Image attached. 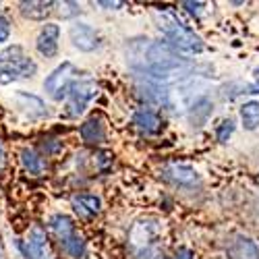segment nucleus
Masks as SVG:
<instances>
[{"label": "nucleus", "mask_w": 259, "mask_h": 259, "mask_svg": "<svg viewBox=\"0 0 259 259\" xmlns=\"http://www.w3.org/2000/svg\"><path fill=\"white\" fill-rule=\"evenodd\" d=\"M3 162H5V149H3V145H0V166H3Z\"/></svg>", "instance_id": "27"}, {"label": "nucleus", "mask_w": 259, "mask_h": 259, "mask_svg": "<svg viewBox=\"0 0 259 259\" xmlns=\"http://www.w3.org/2000/svg\"><path fill=\"white\" fill-rule=\"evenodd\" d=\"M54 7H56V3H52V0H25V3H19L21 15L27 19H33V21L46 19Z\"/></svg>", "instance_id": "13"}, {"label": "nucleus", "mask_w": 259, "mask_h": 259, "mask_svg": "<svg viewBox=\"0 0 259 259\" xmlns=\"http://www.w3.org/2000/svg\"><path fill=\"white\" fill-rule=\"evenodd\" d=\"M58 7H60L58 15H60L62 19H71V17H75V15L81 13V7H79L77 3H60Z\"/></svg>", "instance_id": "23"}, {"label": "nucleus", "mask_w": 259, "mask_h": 259, "mask_svg": "<svg viewBox=\"0 0 259 259\" xmlns=\"http://www.w3.org/2000/svg\"><path fill=\"white\" fill-rule=\"evenodd\" d=\"M73 205L77 211L85 213V215H96L102 209V199L98 195H90V193H83L73 199Z\"/></svg>", "instance_id": "17"}, {"label": "nucleus", "mask_w": 259, "mask_h": 259, "mask_svg": "<svg viewBox=\"0 0 259 259\" xmlns=\"http://www.w3.org/2000/svg\"><path fill=\"white\" fill-rule=\"evenodd\" d=\"M11 35V25H9V21L0 15V41H7Z\"/></svg>", "instance_id": "25"}, {"label": "nucleus", "mask_w": 259, "mask_h": 259, "mask_svg": "<svg viewBox=\"0 0 259 259\" xmlns=\"http://www.w3.org/2000/svg\"><path fill=\"white\" fill-rule=\"evenodd\" d=\"M60 247H62L64 253H67L69 257H73V259H79V257L85 255V241H83V236H79L77 232L71 234L69 239H64L60 243Z\"/></svg>", "instance_id": "20"}, {"label": "nucleus", "mask_w": 259, "mask_h": 259, "mask_svg": "<svg viewBox=\"0 0 259 259\" xmlns=\"http://www.w3.org/2000/svg\"><path fill=\"white\" fill-rule=\"evenodd\" d=\"M160 259H179V257H160Z\"/></svg>", "instance_id": "29"}, {"label": "nucleus", "mask_w": 259, "mask_h": 259, "mask_svg": "<svg viewBox=\"0 0 259 259\" xmlns=\"http://www.w3.org/2000/svg\"><path fill=\"white\" fill-rule=\"evenodd\" d=\"M100 7H106V9H120L122 3H98Z\"/></svg>", "instance_id": "26"}, {"label": "nucleus", "mask_w": 259, "mask_h": 259, "mask_svg": "<svg viewBox=\"0 0 259 259\" xmlns=\"http://www.w3.org/2000/svg\"><path fill=\"white\" fill-rule=\"evenodd\" d=\"M241 120H243V126L247 131H255L259 126V102L257 100L245 102L241 106Z\"/></svg>", "instance_id": "19"}, {"label": "nucleus", "mask_w": 259, "mask_h": 259, "mask_svg": "<svg viewBox=\"0 0 259 259\" xmlns=\"http://www.w3.org/2000/svg\"><path fill=\"white\" fill-rule=\"evenodd\" d=\"M133 124L145 135H158L164 126L160 114L156 110H152V108H141V110H137L133 114Z\"/></svg>", "instance_id": "10"}, {"label": "nucleus", "mask_w": 259, "mask_h": 259, "mask_svg": "<svg viewBox=\"0 0 259 259\" xmlns=\"http://www.w3.org/2000/svg\"><path fill=\"white\" fill-rule=\"evenodd\" d=\"M79 135H81V139L85 143L100 145V143L106 141V124H104V120L100 116H92V118H88L81 124Z\"/></svg>", "instance_id": "11"}, {"label": "nucleus", "mask_w": 259, "mask_h": 259, "mask_svg": "<svg viewBox=\"0 0 259 259\" xmlns=\"http://www.w3.org/2000/svg\"><path fill=\"white\" fill-rule=\"evenodd\" d=\"M158 29L162 31L166 44L172 46L177 52H187V54H201L205 50V44L203 39L193 31L189 29L187 25H183L181 21H177L175 17H162L158 21Z\"/></svg>", "instance_id": "2"}, {"label": "nucleus", "mask_w": 259, "mask_h": 259, "mask_svg": "<svg viewBox=\"0 0 259 259\" xmlns=\"http://www.w3.org/2000/svg\"><path fill=\"white\" fill-rule=\"evenodd\" d=\"M230 259H259V247L247 239V236H236L228 247Z\"/></svg>", "instance_id": "14"}, {"label": "nucleus", "mask_w": 259, "mask_h": 259, "mask_svg": "<svg viewBox=\"0 0 259 259\" xmlns=\"http://www.w3.org/2000/svg\"><path fill=\"white\" fill-rule=\"evenodd\" d=\"M50 228H52V232L56 234V239L62 243L64 239H69L71 234H75V224H73V220L69 218V215H64V213H58V215H54V218L50 220Z\"/></svg>", "instance_id": "18"}, {"label": "nucleus", "mask_w": 259, "mask_h": 259, "mask_svg": "<svg viewBox=\"0 0 259 259\" xmlns=\"http://www.w3.org/2000/svg\"><path fill=\"white\" fill-rule=\"evenodd\" d=\"M162 179L177 185V187H185V189H193L201 183V177L195 168L185 166V164H168L162 168Z\"/></svg>", "instance_id": "6"}, {"label": "nucleus", "mask_w": 259, "mask_h": 259, "mask_svg": "<svg viewBox=\"0 0 259 259\" xmlns=\"http://www.w3.org/2000/svg\"><path fill=\"white\" fill-rule=\"evenodd\" d=\"M253 75H255V79L259 81V67H255V71H253Z\"/></svg>", "instance_id": "28"}, {"label": "nucleus", "mask_w": 259, "mask_h": 259, "mask_svg": "<svg viewBox=\"0 0 259 259\" xmlns=\"http://www.w3.org/2000/svg\"><path fill=\"white\" fill-rule=\"evenodd\" d=\"M21 162H23V166H25V170L29 172V175H41L44 172V160H41L33 149H23L21 152Z\"/></svg>", "instance_id": "21"}, {"label": "nucleus", "mask_w": 259, "mask_h": 259, "mask_svg": "<svg viewBox=\"0 0 259 259\" xmlns=\"http://www.w3.org/2000/svg\"><path fill=\"white\" fill-rule=\"evenodd\" d=\"M0 62H3V69H0V83H5V85L15 81V79H29L37 71L35 62L21 52L19 46L9 48L3 56H0Z\"/></svg>", "instance_id": "3"}, {"label": "nucleus", "mask_w": 259, "mask_h": 259, "mask_svg": "<svg viewBox=\"0 0 259 259\" xmlns=\"http://www.w3.org/2000/svg\"><path fill=\"white\" fill-rule=\"evenodd\" d=\"M44 245H46V234L41 228H33L27 241H21L19 249L25 259H41L44 257Z\"/></svg>", "instance_id": "12"}, {"label": "nucleus", "mask_w": 259, "mask_h": 259, "mask_svg": "<svg viewBox=\"0 0 259 259\" xmlns=\"http://www.w3.org/2000/svg\"><path fill=\"white\" fill-rule=\"evenodd\" d=\"M100 88L96 81H75L71 83V88L67 92L69 102H67V114L69 116H79L83 114L85 106H88L90 100H94L98 96Z\"/></svg>", "instance_id": "5"}, {"label": "nucleus", "mask_w": 259, "mask_h": 259, "mask_svg": "<svg viewBox=\"0 0 259 259\" xmlns=\"http://www.w3.org/2000/svg\"><path fill=\"white\" fill-rule=\"evenodd\" d=\"M58 37H60V27L54 25V23H46L44 27H41L37 39H35L37 52L41 56H46V58L56 56V52H58Z\"/></svg>", "instance_id": "8"}, {"label": "nucleus", "mask_w": 259, "mask_h": 259, "mask_svg": "<svg viewBox=\"0 0 259 259\" xmlns=\"http://www.w3.org/2000/svg\"><path fill=\"white\" fill-rule=\"evenodd\" d=\"M128 64L145 79L160 85L181 81L195 73V62L181 56L166 41L131 39V50H126Z\"/></svg>", "instance_id": "1"}, {"label": "nucleus", "mask_w": 259, "mask_h": 259, "mask_svg": "<svg viewBox=\"0 0 259 259\" xmlns=\"http://www.w3.org/2000/svg\"><path fill=\"white\" fill-rule=\"evenodd\" d=\"M17 102H19V108H23L29 116H44V114H48L44 102H41L39 98H35V96H29L25 92H19L17 94Z\"/></svg>", "instance_id": "16"}, {"label": "nucleus", "mask_w": 259, "mask_h": 259, "mask_svg": "<svg viewBox=\"0 0 259 259\" xmlns=\"http://www.w3.org/2000/svg\"><path fill=\"white\" fill-rule=\"evenodd\" d=\"M211 110H213V104H211L207 98H199V100L193 102V106H191L189 120L193 122V126H201V124H205V120L209 118Z\"/></svg>", "instance_id": "15"}, {"label": "nucleus", "mask_w": 259, "mask_h": 259, "mask_svg": "<svg viewBox=\"0 0 259 259\" xmlns=\"http://www.w3.org/2000/svg\"><path fill=\"white\" fill-rule=\"evenodd\" d=\"M203 7H205L203 3H183V9L191 15H195V17H199L203 13Z\"/></svg>", "instance_id": "24"}, {"label": "nucleus", "mask_w": 259, "mask_h": 259, "mask_svg": "<svg viewBox=\"0 0 259 259\" xmlns=\"http://www.w3.org/2000/svg\"><path fill=\"white\" fill-rule=\"evenodd\" d=\"M232 133H234V120L232 118H226V120H222L218 124V128H215V139H218L220 143H226Z\"/></svg>", "instance_id": "22"}, {"label": "nucleus", "mask_w": 259, "mask_h": 259, "mask_svg": "<svg viewBox=\"0 0 259 259\" xmlns=\"http://www.w3.org/2000/svg\"><path fill=\"white\" fill-rule=\"evenodd\" d=\"M71 35V41H73V46L81 52H94L98 46H100V33L88 25V23H77L71 27L69 31Z\"/></svg>", "instance_id": "7"}, {"label": "nucleus", "mask_w": 259, "mask_h": 259, "mask_svg": "<svg viewBox=\"0 0 259 259\" xmlns=\"http://www.w3.org/2000/svg\"><path fill=\"white\" fill-rule=\"evenodd\" d=\"M137 90L139 94L149 102V104H156V106H164L168 108L170 106V92L164 88V85L156 83V81H149V79H141L137 83Z\"/></svg>", "instance_id": "9"}, {"label": "nucleus", "mask_w": 259, "mask_h": 259, "mask_svg": "<svg viewBox=\"0 0 259 259\" xmlns=\"http://www.w3.org/2000/svg\"><path fill=\"white\" fill-rule=\"evenodd\" d=\"M75 77H77L75 64H73V62H62L60 67H56V69L48 75V79L44 81V88H46V92L50 94L52 100H62L64 96H67L71 83L77 81Z\"/></svg>", "instance_id": "4"}]
</instances>
